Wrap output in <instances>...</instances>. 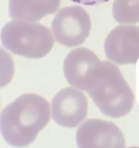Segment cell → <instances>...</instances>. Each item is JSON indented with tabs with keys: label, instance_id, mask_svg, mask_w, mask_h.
<instances>
[{
	"label": "cell",
	"instance_id": "11",
	"mask_svg": "<svg viewBox=\"0 0 139 148\" xmlns=\"http://www.w3.org/2000/svg\"><path fill=\"white\" fill-rule=\"evenodd\" d=\"M15 72L13 59L1 48V88L5 87L12 81Z\"/></svg>",
	"mask_w": 139,
	"mask_h": 148
},
{
	"label": "cell",
	"instance_id": "7",
	"mask_svg": "<svg viewBox=\"0 0 139 148\" xmlns=\"http://www.w3.org/2000/svg\"><path fill=\"white\" fill-rule=\"evenodd\" d=\"M78 148H125V139L121 129L113 122L89 119L77 129Z\"/></svg>",
	"mask_w": 139,
	"mask_h": 148
},
{
	"label": "cell",
	"instance_id": "6",
	"mask_svg": "<svg viewBox=\"0 0 139 148\" xmlns=\"http://www.w3.org/2000/svg\"><path fill=\"white\" fill-rule=\"evenodd\" d=\"M88 112L89 104L86 95L82 90L73 86L61 89L52 100V117L62 127H77L87 117Z\"/></svg>",
	"mask_w": 139,
	"mask_h": 148
},
{
	"label": "cell",
	"instance_id": "9",
	"mask_svg": "<svg viewBox=\"0 0 139 148\" xmlns=\"http://www.w3.org/2000/svg\"><path fill=\"white\" fill-rule=\"evenodd\" d=\"M61 0H9V15L18 21L38 22L57 12Z\"/></svg>",
	"mask_w": 139,
	"mask_h": 148
},
{
	"label": "cell",
	"instance_id": "4",
	"mask_svg": "<svg viewBox=\"0 0 139 148\" xmlns=\"http://www.w3.org/2000/svg\"><path fill=\"white\" fill-rule=\"evenodd\" d=\"M91 26V20L86 10L73 5L57 12L51 23V31L57 43L67 47H75L87 39Z\"/></svg>",
	"mask_w": 139,
	"mask_h": 148
},
{
	"label": "cell",
	"instance_id": "2",
	"mask_svg": "<svg viewBox=\"0 0 139 148\" xmlns=\"http://www.w3.org/2000/svg\"><path fill=\"white\" fill-rule=\"evenodd\" d=\"M87 92L99 110L111 119L124 117L134 105L131 87L118 66L110 60H103L94 83Z\"/></svg>",
	"mask_w": 139,
	"mask_h": 148
},
{
	"label": "cell",
	"instance_id": "10",
	"mask_svg": "<svg viewBox=\"0 0 139 148\" xmlns=\"http://www.w3.org/2000/svg\"><path fill=\"white\" fill-rule=\"evenodd\" d=\"M112 16L120 25L139 23V0H114Z\"/></svg>",
	"mask_w": 139,
	"mask_h": 148
},
{
	"label": "cell",
	"instance_id": "13",
	"mask_svg": "<svg viewBox=\"0 0 139 148\" xmlns=\"http://www.w3.org/2000/svg\"><path fill=\"white\" fill-rule=\"evenodd\" d=\"M128 148H139V147H130Z\"/></svg>",
	"mask_w": 139,
	"mask_h": 148
},
{
	"label": "cell",
	"instance_id": "12",
	"mask_svg": "<svg viewBox=\"0 0 139 148\" xmlns=\"http://www.w3.org/2000/svg\"><path fill=\"white\" fill-rule=\"evenodd\" d=\"M72 2L80 5H86V6H93V5H101L109 2L110 0H71Z\"/></svg>",
	"mask_w": 139,
	"mask_h": 148
},
{
	"label": "cell",
	"instance_id": "1",
	"mask_svg": "<svg viewBox=\"0 0 139 148\" xmlns=\"http://www.w3.org/2000/svg\"><path fill=\"white\" fill-rule=\"evenodd\" d=\"M51 116L50 104L45 98L37 94H23L2 109L1 133L9 145L27 147L49 123Z\"/></svg>",
	"mask_w": 139,
	"mask_h": 148
},
{
	"label": "cell",
	"instance_id": "3",
	"mask_svg": "<svg viewBox=\"0 0 139 148\" xmlns=\"http://www.w3.org/2000/svg\"><path fill=\"white\" fill-rule=\"evenodd\" d=\"M52 33L47 27L36 22L13 21L1 31V42L14 55L29 59L46 56L55 45Z\"/></svg>",
	"mask_w": 139,
	"mask_h": 148
},
{
	"label": "cell",
	"instance_id": "5",
	"mask_svg": "<svg viewBox=\"0 0 139 148\" xmlns=\"http://www.w3.org/2000/svg\"><path fill=\"white\" fill-rule=\"evenodd\" d=\"M102 62L103 60L91 49L76 48L64 60V76L70 85L87 92L93 86Z\"/></svg>",
	"mask_w": 139,
	"mask_h": 148
},
{
	"label": "cell",
	"instance_id": "8",
	"mask_svg": "<svg viewBox=\"0 0 139 148\" xmlns=\"http://www.w3.org/2000/svg\"><path fill=\"white\" fill-rule=\"evenodd\" d=\"M104 53L116 65H133L139 59V26L119 25L104 41Z\"/></svg>",
	"mask_w": 139,
	"mask_h": 148
}]
</instances>
